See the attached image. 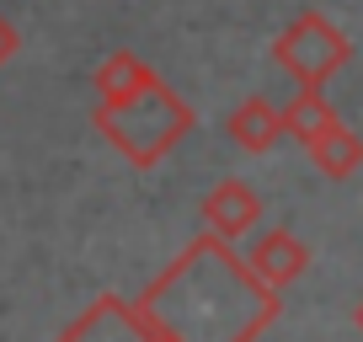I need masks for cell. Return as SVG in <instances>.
Segmentation results:
<instances>
[{
  "mask_svg": "<svg viewBox=\"0 0 363 342\" xmlns=\"http://www.w3.org/2000/svg\"><path fill=\"white\" fill-rule=\"evenodd\" d=\"M96 123L107 128V139H113L118 150H128L139 166H150L160 150H171L193 128V113H187V102H182L160 75H150L134 96L96 107Z\"/></svg>",
  "mask_w": 363,
  "mask_h": 342,
  "instance_id": "6da1fadb",
  "label": "cell"
},
{
  "mask_svg": "<svg viewBox=\"0 0 363 342\" xmlns=\"http://www.w3.org/2000/svg\"><path fill=\"white\" fill-rule=\"evenodd\" d=\"M272 54H278V65L294 75V86H326L331 75H337L342 65H347V54H352V43H347V33H342L331 16H320V11H299L294 22L278 33V43H272Z\"/></svg>",
  "mask_w": 363,
  "mask_h": 342,
  "instance_id": "7a4b0ae2",
  "label": "cell"
},
{
  "mask_svg": "<svg viewBox=\"0 0 363 342\" xmlns=\"http://www.w3.org/2000/svg\"><path fill=\"white\" fill-rule=\"evenodd\" d=\"M150 75H155V70H150L139 54H128V48H113V54L96 65V92H102V102H123V96H134Z\"/></svg>",
  "mask_w": 363,
  "mask_h": 342,
  "instance_id": "3957f363",
  "label": "cell"
},
{
  "mask_svg": "<svg viewBox=\"0 0 363 342\" xmlns=\"http://www.w3.org/2000/svg\"><path fill=\"white\" fill-rule=\"evenodd\" d=\"M230 134L240 139L246 150H267L278 134H289L284 128V113L272 102H262V96H251V102H240L235 113H230Z\"/></svg>",
  "mask_w": 363,
  "mask_h": 342,
  "instance_id": "277c9868",
  "label": "cell"
},
{
  "mask_svg": "<svg viewBox=\"0 0 363 342\" xmlns=\"http://www.w3.org/2000/svg\"><path fill=\"white\" fill-rule=\"evenodd\" d=\"M284 128L315 145V139L326 134V128H337V113H331V102L315 92V86H299V92H294V102L284 107Z\"/></svg>",
  "mask_w": 363,
  "mask_h": 342,
  "instance_id": "5b68a950",
  "label": "cell"
},
{
  "mask_svg": "<svg viewBox=\"0 0 363 342\" xmlns=\"http://www.w3.org/2000/svg\"><path fill=\"white\" fill-rule=\"evenodd\" d=\"M310 150H315L320 171H331V177H347V171L363 160V145H358V134H347L342 123H337V128H326V134H320Z\"/></svg>",
  "mask_w": 363,
  "mask_h": 342,
  "instance_id": "8992f818",
  "label": "cell"
},
{
  "mask_svg": "<svg viewBox=\"0 0 363 342\" xmlns=\"http://www.w3.org/2000/svg\"><path fill=\"white\" fill-rule=\"evenodd\" d=\"M208 209H214V219H219V225H230V230H235V225H246V219L257 214V204H251V198L240 193V187H225V193H219Z\"/></svg>",
  "mask_w": 363,
  "mask_h": 342,
  "instance_id": "52a82bcc",
  "label": "cell"
},
{
  "mask_svg": "<svg viewBox=\"0 0 363 342\" xmlns=\"http://www.w3.org/2000/svg\"><path fill=\"white\" fill-rule=\"evenodd\" d=\"M11 54H16V27L6 22V16H0V65H6Z\"/></svg>",
  "mask_w": 363,
  "mask_h": 342,
  "instance_id": "ba28073f",
  "label": "cell"
},
{
  "mask_svg": "<svg viewBox=\"0 0 363 342\" xmlns=\"http://www.w3.org/2000/svg\"><path fill=\"white\" fill-rule=\"evenodd\" d=\"M358 321H363V316H358Z\"/></svg>",
  "mask_w": 363,
  "mask_h": 342,
  "instance_id": "9c48e42d",
  "label": "cell"
}]
</instances>
